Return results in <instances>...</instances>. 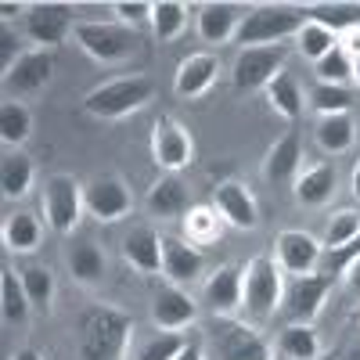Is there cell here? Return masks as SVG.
Listing matches in <instances>:
<instances>
[{
    "label": "cell",
    "mask_w": 360,
    "mask_h": 360,
    "mask_svg": "<svg viewBox=\"0 0 360 360\" xmlns=\"http://www.w3.org/2000/svg\"><path fill=\"white\" fill-rule=\"evenodd\" d=\"M353 141H356V123H353L349 112H342V115H321V123H317V144L324 148L328 155L349 152Z\"/></svg>",
    "instance_id": "4dcf8cb0"
},
{
    "label": "cell",
    "mask_w": 360,
    "mask_h": 360,
    "mask_svg": "<svg viewBox=\"0 0 360 360\" xmlns=\"http://www.w3.org/2000/svg\"><path fill=\"white\" fill-rule=\"evenodd\" d=\"M353 238H360V213L356 209H335L324 227V245L335 252V249H346Z\"/></svg>",
    "instance_id": "74e56055"
},
{
    "label": "cell",
    "mask_w": 360,
    "mask_h": 360,
    "mask_svg": "<svg viewBox=\"0 0 360 360\" xmlns=\"http://www.w3.org/2000/svg\"><path fill=\"white\" fill-rule=\"evenodd\" d=\"M51 76H54V51H44V47L25 51L4 72V98L18 101V98H29V94H40L51 83Z\"/></svg>",
    "instance_id": "7c38bea8"
},
{
    "label": "cell",
    "mask_w": 360,
    "mask_h": 360,
    "mask_svg": "<svg viewBox=\"0 0 360 360\" xmlns=\"http://www.w3.org/2000/svg\"><path fill=\"white\" fill-rule=\"evenodd\" d=\"M112 11L119 15V22H123V25L137 29L141 22H152L155 4H144V0H134V4H127V0H119V4H112Z\"/></svg>",
    "instance_id": "b9f144b4"
},
{
    "label": "cell",
    "mask_w": 360,
    "mask_h": 360,
    "mask_svg": "<svg viewBox=\"0 0 360 360\" xmlns=\"http://www.w3.org/2000/svg\"><path fill=\"white\" fill-rule=\"evenodd\" d=\"M205 270V256L198 245H191L188 238H173V234H162V274L169 285H191L198 281V274Z\"/></svg>",
    "instance_id": "d6986e66"
},
{
    "label": "cell",
    "mask_w": 360,
    "mask_h": 360,
    "mask_svg": "<svg viewBox=\"0 0 360 360\" xmlns=\"http://www.w3.org/2000/svg\"><path fill=\"white\" fill-rule=\"evenodd\" d=\"M353 79L360 83V58H353Z\"/></svg>",
    "instance_id": "816d5d0a"
},
{
    "label": "cell",
    "mask_w": 360,
    "mask_h": 360,
    "mask_svg": "<svg viewBox=\"0 0 360 360\" xmlns=\"http://www.w3.org/2000/svg\"><path fill=\"white\" fill-rule=\"evenodd\" d=\"M285 303V278L281 266L270 256H252L245 263V295H242V310L252 324H263L274 314H281Z\"/></svg>",
    "instance_id": "3957f363"
},
{
    "label": "cell",
    "mask_w": 360,
    "mask_h": 360,
    "mask_svg": "<svg viewBox=\"0 0 360 360\" xmlns=\"http://www.w3.org/2000/svg\"><path fill=\"white\" fill-rule=\"evenodd\" d=\"M299 51H303V58H310V62L317 65L321 58L328 54V51H335L339 47V37L332 33V29H324V25H317V22H310L307 18V25L299 29Z\"/></svg>",
    "instance_id": "f35d334b"
},
{
    "label": "cell",
    "mask_w": 360,
    "mask_h": 360,
    "mask_svg": "<svg viewBox=\"0 0 360 360\" xmlns=\"http://www.w3.org/2000/svg\"><path fill=\"white\" fill-rule=\"evenodd\" d=\"M224 217L217 213L213 205H191L188 209V217H184V238L191 245L205 249V245H217L220 238H224Z\"/></svg>",
    "instance_id": "83f0119b"
},
{
    "label": "cell",
    "mask_w": 360,
    "mask_h": 360,
    "mask_svg": "<svg viewBox=\"0 0 360 360\" xmlns=\"http://www.w3.org/2000/svg\"><path fill=\"white\" fill-rule=\"evenodd\" d=\"M346 360H360V346H356V349H349V353H346Z\"/></svg>",
    "instance_id": "f5cc1de1"
},
{
    "label": "cell",
    "mask_w": 360,
    "mask_h": 360,
    "mask_svg": "<svg viewBox=\"0 0 360 360\" xmlns=\"http://www.w3.org/2000/svg\"><path fill=\"white\" fill-rule=\"evenodd\" d=\"M339 278L346 281L349 295H356V299H360V256H356L353 263H346V266H342V274H339Z\"/></svg>",
    "instance_id": "f6af8a7d"
},
{
    "label": "cell",
    "mask_w": 360,
    "mask_h": 360,
    "mask_svg": "<svg viewBox=\"0 0 360 360\" xmlns=\"http://www.w3.org/2000/svg\"><path fill=\"white\" fill-rule=\"evenodd\" d=\"M314 72H317V83H335V86H342V83L353 76V62H349V54H346L342 47H335V51H328L321 62L314 65Z\"/></svg>",
    "instance_id": "60d3db41"
},
{
    "label": "cell",
    "mask_w": 360,
    "mask_h": 360,
    "mask_svg": "<svg viewBox=\"0 0 360 360\" xmlns=\"http://www.w3.org/2000/svg\"><path fill=\"white\" fill-rule=\"evenodd\" d=\"M278 349L285 360H317L321 339L314 332V324H285L278 335Z\"/></svg>",
    "instance_id": "1f68e13d"
},
{
    "label": "cell",
    "mask_w": 360,
    "mask_h": 360,
    "mask_svg": "<svg viewBox=\"0 0 360 360\" xmlns=\"http://www.w3.org/2000/svg\"><path fill=\"white\" fill-rule=\"evenodd\" d=\"M152 321H155L159 332H180V328H188V324L198 321V303L191 299L188 288L166 281L152 295Z\"/></svg>",
    "instance_id": "2e32d148"
},
{
    "label": "cell",
    "mask_w": 360,
    "mask_h": 360,
    "mask_svg": "<svg viewBox=\"0 0 360 360\" xmlns=\"http://www.w3.org/2000/svg\"><path fill=\"white\" fill-rule=\"evenodd\" d=\"M188 346V339L180 332H155L152 339H144L134 360H176V353Z\"/></svg>",
    "instance_id": "ab89813d"
},
{
    "label": "cell",
    "mask_w": 360,
    "mask_h": 360,
    "mask_svg": "<svg viewBox=\"0 0 360 360\" xmlns=\"http://www.w3.org/2000/svg\"><path fill=\"white\" fill-rule=\"evenodd\" d=\"M15 360H44V356H40L33 346H25V349H18V353H15Z\"/></svg>",
    "instance_id": "681fc988"
},
{
    "label": "cell",
    "mask_w": 360,
    "mask_h": 360,
    "mask_svg": "<svg viewBox=\"0 0 360 360\" xmlns=\"http://www.w3.org/2000/svg\"><path fill=\"white\" fill-rule=\"evenodd\" d=\"M188 29V4L180 0H159L155 11H152V33L159 44H169L176 40L180 33Z\"/></svg>",
    "instance_id": "836d02e7"
},
{
    "label": "cell",
    "mask_w": 360,
    "mask_h": 360,
    "mask_svg": "<svg viewBox=\"0 0 360 360\" xmlns=\"http://www.w3.org/2000/svg\"><path fill=\"white\" fill-rule=\"evenodd\" d=\"M33 176H37V166L22 148L4 152V159H0V191H4V198H11V202L25 198L29 188H33Z\"/></svg>",
    "instance_id": "4316f807"
},
{
    "label": "cell",
    "mask_w": 360,
    "mask_h": 360,
    "mask_svg": "<svg viewBox=\"0 0 360 360\" xmlns=\"http://www.w3.org/2000/svg\"><path fill=\"white\" fill-rule=\"evenodd\" d=\"M213 339L220 360H270V342L238 317H217Z\"/></svg>",
    "instance_id": "8fae6325"
},
{
    "label": "cell",
    "mask_w": 360,
    "mask_h": 360,
    "mask_svg": "<svg viewBox=\"0 0 360 360\" xmlns=\"http://www.w3.org/2000/svg\"><path fill=\"white\" fill-rule=\"evenodd\" d=\"M303 25H307V8L299 4H256L249 8L234 40L242 47H278L281 40L299 37Z\"/></svg>",
    "instance_id": "7a4b0ae2"
},
{
    "label": "cell",
    "mask_w": 360,
    "mask_h": 360,
    "mask_svg": "<svg viewBox=\"0 0 360 360\" xmlns=\"http://www.w3.org/2000/svg\"><path fill=\"white\" fill-rule=\"evenodd\" d=\"M144 205H148V213L159 217V220H184L188 217V209H191V195L184 188V180H180L176 173H159L152 180V188H148L144 195Z\"/></svg>",
    "instance_id": "ffe728a7"
},
{
    "label": "cell",
    "mask_w": 360,
    "mask_h": 360,
    "mask_svg": "<svg viewBox=\"0 0 360 360\" xmlns=\"http://www.w3.org/2000/svg\"><path fill=\"white\" fill-rule=\"evenodd\" d=\"M72 29V4H29L25 11V37L44 51L65 44Z\"/></svg>",
    "instance_id": "5bb4252c"
},
{
    "label": "cell",
    "mask_w": 360,
    "mask_h": 360,
    "mask_svg": "<svg viewBox=\"0 0 360 360\" xmlns=\"http://www.w3.org/2000/svg\"><path fill=\"white\" fill-rule=\"evenodd\" d=\"M152 94H155V86L148 76H119L90 90L83 98V108L94 119H123L130 112H141L152 101Z\"/></svg>",
    "instance_id": "277c9868"
},
{
    "label": "cell",
    "mask_w": 360,
    "mask_h": 360,
    "mask_svg": "<svg viewBox=\"0 0 360 360\" xmlns=\"http://www.w3.org/2000/svg\"><path fill=\"white\" fill-rule=\"evenodd\" d=\"M266 105L274 108L281 119H288V123H295L299 115H303V108H307V94H303V86L295 83V76L292 72H278L274 79L266 83Z\"/></svg>",
    "instance_id": "484cf974"
},
{
    "label": "cell",
    "mask_w": 360,
    "mask_h": 360,
    "mask_svg": "<svg viewBox=\"0 0 360 360\" xmlns=\"http://www.w3.org/2000/svg\"><path fill=\"white\" fill-rule=\"evenodd\" d=\"M65 266H69L72 281L98 285L105 278V252L90 242V238H76V242H69V249H65Z\"/></svg>",
    "instance_id": "d4e9b609"
},
{
    "label": "cell",
    "mask_w": 360,
    "mask_h": 360,
    "mask_svg": "<svg viewBox=\"0 0 360 360\" xmlns=\"http://www.w3.org/2000/svg\"><path fill=\"white\" fill-rule=\"evenodd\" d=\"M22 11H29L25 4H11V0H8V4H0V15H4V22H11L15 15H22Z\"/></svg>",
    "instance_id": "c3c4849f"
},
{
    "label": "cell",
    "mask_w": 360,
    "mask_h": 360,
    "mask_svg": "<svg viewBox=\"0 0 360 360\" xmlns=\"http://www.w3.org/2000/svg\"><path fill=\"white\" fill-rule=\"evenodd\" d=\"M40 205H44V217L51 224L54 234H72L79 217L86 213L83 205V184L72 176V173H51L44 180V195H40Z\"/></svg>",
    "instance_id": "8992f818"
},
{
    "label": "cell",
    "mask_w": 360,
    "mask_h": 360,
    "mask_svg": "<svg viewBox=\"0 0 360 360\" xmlns=\"http://www.w3.org/2000/svg\"><path fill=\"white\" fill-rule=\"evenodd\" d=\"M278 266L285 270V274L292 278H303V274H314L321 256H324V242H317V238L310 231H281L278 234Z\"/></svg>",
    "instance_id": "9a60e30c"
},
{
    "label": "cell",
    "mask_w": 360,
    "mask_h": 360,
    "mask_svg": "<svg viewBox=\"0 0 360 360\" xmlns=\"http://www.w3.org/2000/svg\"><path fill=\"white\" fill-rule=\"evenodd\" d=\"M134 339V317L115 307H90L76 324L79 360H123Z\"/></svg>",
    "instance_id": "6da1fadb"
},
{
    "label": "cell",
    "mask_w": 360,
    "mask_h": 360,
    "mask_svg": "<svg viewBox=\"0 0 360 360\" xmlns=\"http://www.w3.org/2000/svg\"><path fill=\"white\" fill-rule=\"evenodd\" d=\"M123 259L137 270V274H159L162 270V234L155 227H134L123 238Z\"/></svg>",
    "instance_id": "603a6c76"
},
{
    "label": "cell",
    "mask_w": 360,
    "mask_h": 360,
    "mask_svg": "<svg viewBox=\"0 0 360 360\" xmlns=\"http://www.w3.org/2000/svg\"><path fill=\"white\" fill-rule=\"evenodd\" d=\"M339 47H342V51L349 54V62H353V58H360V25L339 37Z\"/></svg>",
    "instance_id": "bcb514c9"
},
{
    "label": "cell",
    "mask_w": 360,
    "mask_h": 360,
    "mask_svg": "<svg viewBox=\"0 0 360 360\" xmlns=\"http://www.w3.org/2000/svg\"><path fill=\"white\" fill-rule=\"evenodd\" d=\"M245 15H249V8L245 4H231V0L202 4L198 8V22H195L198 40L202 44H217V47L227 44V40H234L238 29H242V22H245Z\"/></svg>",
    "instance_id": "e0dca14e"
},
{
    "label": "cell",
    "mask_w": 360,
    "mask_h": 360,
    "mask_svg": "<svg viewBox=\"0 0 360 360\" xmlns=\"http://www.w3.org/2000/svg\"><path fill=\"white\" fill-rule=\"evenodd\" d=\"M353 195L360 198V159H356V166H353Z\"/></svg>",
    "instance_id": "f907efd6"
},
{
    "label": "cell",
    "mask_w": 360,
    "mask_h": 360,
    "mask_svg": "<svg viewBox=\"0 0 360 360\" xmlns=\"http://www.w3.org/2000/svg\"><path fill=\"white\" fill-rule=\"evenodd\" d=\"M29 134H33V112H29V105L4 98V105H0V141H4V148L15 152V148H22L29 141Z\"/></svg>",
    "instance_id": "f546056e"
},
{
    "label": "cell",
    "mask_w": 360,
    "mask_h": 360,
    "mask_svg": "<svg viewBox=\"0 0 360 360\" xmlns=\"http://www.w3.org/2000/svg\"><path fill=\"white\" fill-rule=\"evenodd\" d=\"M25 51H18V33H15V29L4 22V29H0V69H11L15 62H18V58H22Z\"/></svg>",
    "instance_id": "7bdbcfd3"
},
{
    "label": "cell",
    "mask_w": 360,
    "mask_h": 360,
    "mask_svg": "<svg viewBox=\"0 0 360 360\" xmlns=\"http://www.w3.org/2000/svg\"><path fill=\"white\" fill-rule=\"evenodd\" d=\"M176 360H205V353H202V346H198V342H188L184 349L176 353Z\"/></svg>",
    "instance_id": "7dc6e473"
},
{
    "label": "cell",
    "mask_w": 360,
    "mask_h": 360,
    "mask_svg": "<svg viewBox=\"0 0 360 360\" xmlns=\"http://www.w3.org/2000/svg\"><path fill=\"white\" fill-rule=\"evenodd\" d=\"M37 245H40V220L33 213H25V209L8 213V220H4V249L15 252V256H29V252H37Z\"/></svg>",
    "instance_id": "f1b7e54d"
},
{
    "label": "cell",
    "mask_w": 360,
    "mask_h": 360,
    "mask_svg": "<svg viewBox=\"0 0 360 360\" xmlns=\"http://www.w3.org/2000/svg\"><path fill=\"white\" fill-rule=\"evenodd\" d=\"M242 295H245V266L224 263L202 285V303L213 310V317H238L242 314Z\"/></svg>",
    "instance_id": "4fadbf2b"
},
{
    "label": "cell",
    "mask_w": 360,
    "mask_h": 360,
    "mask_svg": "<svg viewBox=\"0 0 360 360\" xmlns=\"http://www.w3.org/2000/svg\"><path fill=\"white\" fill-rule=\"evenodd\" d=\"M83 205H86V217H94L98 224H115L134 209V195L123 176L105 173L83 184Z\"/></svg>",
    "instance_id": "9c48e42d"
},
{
    "label": "cell",
    "mask_w": 360,
    "mask_h": 360,
    "mask_svg": "<svg viewBox=\"0 0 360 360\" xmlns=\"http://www.w3.org/2000/svg\"><path fill=\"white\" fill-rule=\"evenodd\" d=\"M307 105L321 115H342L353 108V94L346 86H335V83H314L307 90Z\"/></svg>",
    "instance_id": "8d00e7d4"
},
{
    "label": "cell",
    "mask_w": 360,
    "mask_h": 360,
    "mask_svg": "<svg viewBox=\"0 0 360 360\" xmlns=\"http://www.w3.org/2000/svg\"><path fill=\"white\" fill-rule=\"evenodd\" d=\"M213 209L224 217L227 227H238V231H252L259 224L256 198H252V191L242 184V180H224V184H217Z\"/></svg>",
    "instance_id": "ac0fdd59"
},
{
    "label": "cell",
    "mask_w": 360,
    "mask_h": 360,
    "mask_svg": "<svg viewBox=\"0 0 360 360\" xmlns=\"http://www.w3.org/2000/svg\"><path fill=\"white\" fill-rule=\"evenodd\" d=\"M0 310H4V321L8 324H22L29 317V295H25V285H22V274L15 270H0Z\"/></svg>",
    "instance_id": "d6a6232c"
},
{
    "label": "cell",
    "mask_w": 360,
    "mask_h": 360,
    "mask_svg": "<svg viewBox=\"0 0 360 360\" xmlns=\"http://www.w3.org/2000/svg\"><path fill=\"white\" fill-rule=\"evenodd\" d=\"M335 184H339L335 162H317V166H310V169H303L295 176V202L310 205V209H321L324 202H332Z\"/></svg>",
    "instance_id": "cb8c5ba5"
},
{
    "label": "cell",
    "mask_w": 360,
    "mask_h": 360,
    "mask_svg": "<svg viewBox=\"0 0 360 360\" xmlns=\"http://www.w3.org/2000/svg\"><path fill=\"white\" fill-rule=\"evenodd\" d=\"M195 159V141L184 123H176L173 115H159L152 127V162L162 173H180Z\"/></svg>",
    "instance_id": "ba28073f"
},
{
    "label": "cell",
    "mask_w": 360,
    "mask_h": 360,
    "mask_svg": "<svg viewBox=\"0 0 360 360\" xmlns=\"http://www.w3.org/2000/svg\"><path fill=\"white\" fill-rule=\"evenodd\" d=\"M285 72V47H242L231 65L234 90H266V83Z\"/></svg>",
    "instance_id": "30bf717a"
},
{
    "label": "cell",
    "mask_w": 360,
    "mask_h": 360,
    "mask_svg": "<svg viewBox=\"0 0 360 360\" xmlns=\"http://www.w3.org/2000/svg\"><path fill=\"white\" fill-rule=\"evenodd\" d=\"M307 18L332 29L335 37H342L360 25V4H314V8H307Z\"/></svg>",
    "instance_id": "e575fe53"
},
{
    "label": "cell",
    "mask_w": 360,
    "mask_h": 360,
    "mask_svg": "<svg viewBox=\"0 0 360 360\" xmlns=\"http://www.w3.org/2000/svg\"><path fill=\"white\" fill-rule=\"evenodd\" d=\"M299 166H303V141H299L295 130H288L281 141L270 144L263 159V180L266 184H288V180L299 176Z\"/></svg>",
    "instance_id": "7402d4cb"
},
{
    "label": "cell",
    "mask_w": 360,
    "mask_h": 360,
    "mask_svg": "<svg viewBox=\"0 0 360 360\" xmlns=\"http://www.w3.org/2000/svg\"><path fill=\"white\" fill-rule=\"evenodd\" d=\"M220 76V58L217 54H209V51H198V54H188L184 62L176 65V76H173V90H176V98H202L209 86L217 83Z\"/></svg>",
    "instance_id": "44dd1931"
},
{
    "label": "cell",
    "mask_w": 360,
    "mask_h": 360,
    "mask_svg": "<svg viewBox=\"0 0 360 360\" xmlns=\"http://www.w3.org/2000/svg\"><path fill=\"white\" fill-rule=\"evenodd\" d=\"M8 360H15V356H8Z\"/></svg>",
    "instance_id": "db71d44e"
},
{
    "label": "cell",
    "mask_w": 360,
    "mask_h": 360,
    "mask_svg": "<svg viewBox=\"0 0 360 360\" xmlns=\"http://www.w3.org/2000/svg\"><path fill=\"white\" fill-rule=\"evenodd\" d=\"M339 274L324 270V274H303L292 278V285L285 288V303H281V317L288 324H314L324 310V295L332 292Z\"/></svg>",
    "instance_id": "52a82bcc"
},
{
    "label": "cell",
    "mask_w": 360,
    "mask_h": 360,
    "mask_svg": "<svg viewBox=\"0 0 360 360\" xmlns=\"http://www.w3.org/2000/svg\"><path fill=\"white\" fill-rule=\"evenodd\" d=\"M72 37L83 47V54H90L101 65L127 62V58H134L137 47H141L137 29H130L123 22H76Z\"/></svg>",
    "instance_id": "5b68a950"
},
{
    "label": "cell",
    "mask_w": 360,
    "mask_h": 360,
    "mask_svg": "<svg viewBox=\"0 0 360 360\" xmlns=\"http://www.w3.org/2000/svg\"><path fill=\"white\" fill-rule=\"evenodd\" d=\"M356 256H360V238H353L346 249H335L332 256H328V270H332V274H342V266L353 263Z\"/></svg>",
    "instance_id": "ee69618b"
},
{
    "label": "cell",
    "mask_w": 360,
    "mask_h": 360,
    "mask_svg": "<svg viewBox=\"0 0 360 360\" xmlns=\"http://www.w3.org/2000/svg\"><path fill=\"white\" fill-rule=\"evenodd\" d=\"M22 274V285H25V295H29V307L40 310V314H51L54 307V274L47 266H25L18 270Z\"/></svg>",
    "instance_id": "d590c367"
}]
</instances>
